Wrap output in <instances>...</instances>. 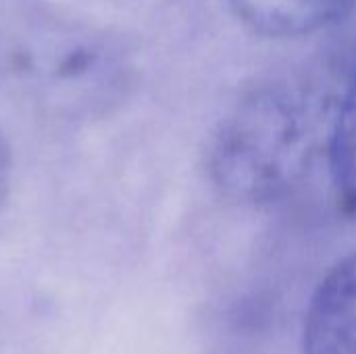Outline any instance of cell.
<instances>
[{
    "label": "cell",
    "mask_w": 356,
    "mask_h": 354,
    "mask_svg": "<svg viewBox=\"0 0 356 354\" xmlns=\"http://www.w3.org/2000/svg\"><path fill=\"white\" fill-rule=\"evenodd\" d=\"M315 129V104L300 83L261 86L221 121L211 148V175L232 198L271 200L309 167Z\"/></svg>",
    "instance_id": "obj_1"
},
{
    "label": "cell",
    "mask_w": 356,
    "mask_h": 354,
    "mask_svg": "<svg viewBox=\"0 0 356 354\" xmlns=\"http://www.w3.org/2000/svg\"><path fill=\"white\" fill-rule=\"evenodd\" d=\"M332 171L344 204L356 215V73L332 131Z\"/></svg>",
    "instance_id": "obj_4"
},
{
    "label": "cell",
    "mask_w": 356,
    "mask_h": 354,
    "mask_svg": "<svg viewBox=\"0 0 356 354\" xmlns=\"http://www.w3.org/2000/svg\"><path fill=\"white\" fill-rule=\"evenodd\" d=\"M307 354H356V250L319 284L305 323Z\"/></svg>",
    "instance_id": "obj_2"
},
{
    "label": "cell",
    "mask_w": 356,
    "mask_h": 354,
    "mask_svg": "<svg viewBox=\"0 0 356 354\" xmlns=\"http://www.w3.org/2000/svg\"><path fill=\"white\" fill-rule=\"evenodd\" d=\"M236 15L254 31L294 38L323 29L356 6V0H229Z\"/></svg>",
    "instance_id": "obj_3"
},
{
    "label": "cell",
    "mask_w": 356,
    "mask_h": 354,
    "mask_svg": "<svg viewBox=\"0 0 356 354\" xmlns=\"http://www.w3.org/2000/svg\"><path fill=\"white\" fill-rule=\"evenodd\" d=\"M8 179H10V156H8L6 142L0 136V207L8 192Z\"/></svg>",
    "instance_id": "obj_5"
}]
</instances>
